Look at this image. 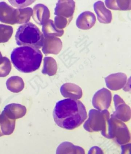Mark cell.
Wrapping results in <instances>:
<instances>
[{
	"instance_id": "6da1fadb",
	"label": "cell",
	"mask_w": 131,
	"mask_h": 154,
	"mask_svg": "<svg viewBox=\"0 0 131 154\" xmlns=\"http://www.w3.org/2000/svg\"><path fill=\"white\" fill-rule=\"evenodd\" d=\"M53 115L56 124L67 130L79 127L87 117L86 108L82 102L71 99L58 101Z\"/></svg>"
},
{
	"instance_id": "7a4b0ae2",
	"label": "cell",
	"mask_w": 131,
	"mask_h": 154,
	"mask_svg": "<svg viewBox=\"0 0 131 154\" xmlns=\"http://www.w3.org/2000/svg\"><path fill=\"white\" fill-rule=\"evenodd\" d=\"M11 57L12 64L17 69L22 72L30 73L39 68L43 55L39 49L21 46L14 49Z\"/></svg>"
},
{
	"instance_id": "3957f363",
	"label": "cell",
	"mask_w": 131,
	"mask_h": 154,
	"mask_svg": "<svg viewBox=\"0 0 131 154\" xmlns=\"http://www.w3.org/2000/svg\"><path fill=\"white\" fill-rule=\"evenodd\" d=\"M44 36L38 27L31 23L20 26L15 38L19 46L30 47L35 49L42 47Z\"/></svg>"
},
{
	"instance_id": "277c9868",
	"label": "cell",
	"mask_w": 131,
	"mask_h": 154,
	"mask_svg": "<svg viewBox=\"0 0 131 154\" xmlns=\"http://www.w3.org/2000/svg\"><path fill=\"white\" fill-rule=\"evenodd\" d=\"M110 113L107 109L103 111L92 109L89 111V118L84 125V128L89 132L101 131L102 136L108 137Z\"/></svg>"
},
{
	"instance_id": "5b68a950",
	"label": "cell",
	"mask_w": 131,
	"mask_h": 154,
	"mask_svg": "<svg viewBox=\"0 0 131 154\" xmlns=\"http://www.w3.org/2000/svg\"><path fill=\"white\" fill-rule=\"evenodd\" d=\"M108 139H115L117 143L123 145L129 142L130 134L126 125L112 115L110 118L108 129Z\"/></svg>"
},
{
	"instance_id": "8992f818",
	"label": "cell",
	"mask_w": 131,
	"mask_h": 154,
	"mask_svg": "<svg viewBox=\"0 0 131 154\" xmlns=\"http://www.w3.org/2000/svg\"><path fill=\"white\" fill-rule=\"evenodd\" d=\"M112 96L108 89L103 88L96 92L92 98V105L98 110L107 109L111 105Z\"/></svg>"
},
{
	"instance_id": "52a82bcc",
	"label": "cell",
	"mask_w": 131,
	"mask_h": 154,
	"mask_svg": "<svg viewBox=\"0 0 131 154\" xmlns=\"http://www.w3.org/2000/svg\"><path fill=\"white\" fill-rule=\"evenodd\" d=\"M19 9H15L5 2H0V21L9 24H18Z\"/></svg>"
},
{
	"instance_id": "ba28073f",
	"label": "cell",
	"mask_w": 131,
	"mask_h": 154,
	"mask_svg": "<svg viewBox=\"0 0 131 154\" xmlns=\"http://www.w3.org/2000/svg\"><path fill=\"white\" fill-rule=\"evenodd\" d=\"M75 7V2L73 0L59 1L55 8L54 14L70 22L73 18Z\"/></svg>"
},
{
	"instance_id": "9c48e42d",
	"label": "cell",
	"mask_w": 131,
	"mask_h": 154,
	"mask_svg": "<svg viewBox=\"0 0 131 154\" xmlns=\"http://www.w3.org/2000/svg\"><path fill=\"white\" fill-rule=\"evenodd\" d=\"M115 111L111 115L119 120L126 122L130 120L131 109L123 100L118 95H115L114 97Z\"/></svg>"
},
{
	"instance_id": "30bf717a",
	"label": "cell",
	"mask_w": 131,
	"mask_h": 154,
	"mask_svg": "<svg viewBox=\"0 0 131 154\" xmlns=\"http://www.w3.org/2000/svg\"><path fill=\"white\" fill-rule=\"evenodd\" d=\"M62 48V42L60 38L56 37L44 36L42 51L45 54H58Z\"/></svg>"
},
{
	"instance_id": "8fae6325",
	"label": "cell",
	"mask_w": 131,
	"mask_h": 154,
	"mask_svg": "<svg viewBox=\"0 0 131 154\" xmlns=\"http://www.w3.org/2000/svg\"><path fill=\"white\" fill-rule=\"evenodd\" d=\"M106 86L112 91H117L123 88L126 84L127 76L122 72L111 74L105 78Z\"/></svg>"
},
{
	"instance_id": "7c38bea8",
	"label": "cell",
	"mask_w": 131,
	"mask_h": 154,
	"mask_svg": "<svg viewBox=\"0 0 131 154\" xmlns=\"http://www.w3.org/2000/svg\"><path fill=\"white\" fill-rule=\"evenodd\" d=\"M33 9L32 18L37 24L43 26L49 20L50 12L46 5L38 4Z\"/></svg>"
},
{
	"instance_id": "4fadbf2b",
	"label": "cell",
	"mask_w": 131,
	"mask_h": 154,
	"mask_svg": "<svg viewBox=\"0 0 131 154\" xmlns=\"http://www.w3.org/2000/svg\"><path fill=\"white\" fill-rule=\"evenodd\" d=\"M96 21L95 14L91 12L86 11L78 16L76 20V26L81 29L89 30L95 25Z\"/></svg>"
},
{
	"instance_id": "5bb4252c",
	"label": "cell",
	"mask_w": 131,
	"mask_h": 154,
	"mask_svg": "<svg viewBox=\"0 0 131 154\" xmlns=\"http://www.w3.org/2000/svg\"><path fill=\"white\" fill-rule=\"evenodd\" d=\"M60 93L64 97L73 100H78L82 97V89L78 85L71 83H67L62 85Z\"/></svg>"
},
{
	"instance_id": "9a60e30c",
	"label": "cell",
	"mask_w": 131,
	"mask_h": 154,
	"mask_svg": "<svg viewBox=\"0 0 131 154\" xmlns=\"http://www.w3.org/2000/svg\"><path fill=\"white\" fill-rule=\"evenodd\" d=\"M93 8L97 15L98 20L100 23L109 24L112 20L111 11L106 8L102 1H98L93 5Z\"/></svg>"
},
{
	"instance_id": "2e32d148",
	"label": "cell",
	"mask_w": 131,
	"mask_h": 154,
	"mask_svg": "<svg viewBox=\"0 0 131 154\" xmlns=\"http://www.w3.org/2000/svg\"><path fill=\"white\" fill-rule=\"evenodd\" d=\"M56 154H85L84 149L81 146L74 145L72 143L65 141L57 147Z\"/></svg>"
},
{
	"instance_id": "e0dca14e",
	"label": "cell",
	"mask_w": 131,
	"mask_h": 154,
	"mask_svg": "<svg viewBox=\"0 0 131 154\" xmlns=\"http://www.w3.org/2000/svg\"><path fill=\"white\" fill-rule=\"evenodd\" d=\"M42 31L44 36L61 37L64 34L63 30L56 28L54 22L50 19L42 26Z\"/></svg>"
},
{
	"instance_id": "ac0fdd59",
	"label": "cell",
	"mask_w": 131,
	"mask_h": 154,
	"mask_svg": "<svg viewBox=\"0 0 131 154\" xmlns=\"http://www.w3.org/2000/svg\"><path fill=\"white\" fill-rule=\"evenodd\" d=\"M106 6L108 9L114 10L128 11L131 9V0H113L105 1Z\"/></svg>"
},
{
	"instance_id": "d6986e66",
	"label": "cell",
	"mask_w": 131,
	"mask_h": 154,
	"mask_svg": "<svg viewBox=\"0 0 131 154\" xmlns=\"http://www.w3.org/2000/svg\"><path fill=\"white\" fill-rule=\"evenodd\" d=\"M57 70L56 60L53 57H46L44 59V66L42 73L51 76L56 75Z\"/></svg>"
},
{
	"instance_id": "ffe728a7",
	"label": "cell",
	"mask_w": 131,
	"mask_h": 154,
	"mask_svg": "<svg viewBox=\"0 0 131 154\" xmlns=\"http://www.w3.org/2000/svg\"><path fill=\"white\" fill-rule=\"evenodd\" d=\"M6 86L11 91L18 92L21 91L24 88V82L23 79L18 76H12L8 80Z\"/></svg>"
},
{
	"instance_id": "44dd1931",
	"label": "cell",
	"mask_w": 131,
	"mask_h": 154,
	"mask_svg": "<svg viewBox=\"0 0 131 154\" xmlns=\"http://www.w3.org/2000/svg\"><path fill=\"white\" fill-rule=\"evenodd\" d=\"M13 33V27L6 25L0 24V43L9 41Z\"/></svg>"
},
{
	"instance_id": "7402d4cb",
	"label": "cell",
	"mask_w": 131,
	"mask_h": 154,
	"mask_svg": "<svg viewBox=\"0 0 131 154\" xmlns=\"http://www.w3.org/2000/svg\"><path fill=\"white\" fill-rule=\"evenodd\" d=\"M11 64L8 57L0 58V77H5L9 75L11 70Z\"/></svg>"
},
{
	"instance_id": "603a6c76",
	"label": "cell",
	"mask_w": 131,
	"mask_h": 154,
	"mask_svg": "<svg viewBox=\"0 0 131 154\" xmlns=\"http://www.w3.org/2000/svg\"><path fill=\"white\" fill-rule=\"evenodd\" d=\"M18 24L27 23L29 21L33 14V10L31 8L19 9Z\"/></svg>"
},
{
	"instance_id": "cb8c5ba5",
	"label": "cell",
	"mask_w": 131,
	"mask_h": 154,
	"mask_svg": "<svg viewBox=\"0 0 131 154\" xmlns=\"http://www.w3.org/2000/svg\"><path fill=\"white\" fill-rule=\"evenodd\" d=\"M9 2L10 3L11 5L14 7L17 8H23L32 5L33 2H35L34 1H16V0H13V1H9Z\"/></svg>"
},
{
	"instance_id": "d4e9b609",
	"label": "cell",
	"mask_w": 131,
	"mask_h": 154,
	"mask_svg": "<svg viewBox=\"0 0 131 154\" xmlns=\"http://www.w3.org/2000/svg\"><path fill=\"white\" fill-rule=\"evenodd\" d=\"M88 154H104V153L102 150L99 147L94 146L90 148Z\"/></svg>"
},
{
	"instance_id": "484cf974",
	"label": "cell",
	"mask_w": 131,
	"mask_h": 154,
	"mask_svg": "<svg viewBox=\"0 0 131 154\" xmlns=\"http://www.w3.org/2000/svg\"><path fill=\"white\" fill-rule=\"evenodd\" d=\"M122 152L121 154H130L131 144H124L121 146Z\"/></svg>"
},
{
	"instance_id": "4316f807",
	"label": "cell",
	"mask_w": 131,
	"mask_h": 154,
	"mask_svg": "<svg viewBox=\"0 0 131 154\" xmlns=\"http://www.w3.org/2000/svg\"><path fill=\"white\" fill-rule=\"evenodd\" d=\"M2 57V54H1V52H0V58H1Z\"/></svg>"
}]
</instances>
